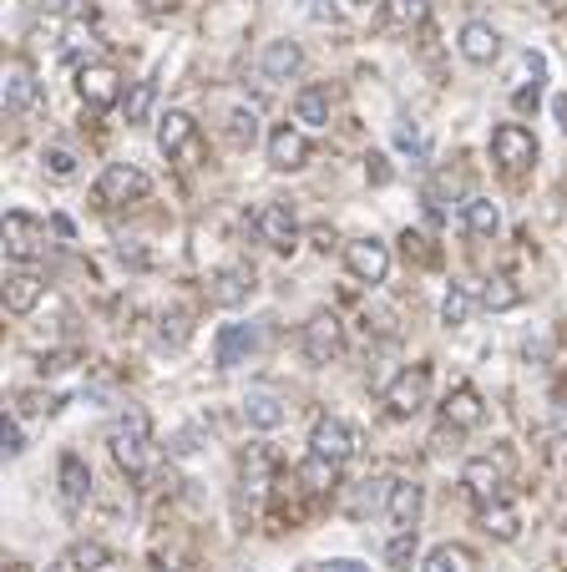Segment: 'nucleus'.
Masks as SVG:
<instances>
[{
	"label": "nucleus",
	"instance_id": "nucleus-33",
	"mask_svg": "<svg viewBox=\"0 0 567 572\" xmlns=\"http://www.w3.org/2000/svg\"><path fill=\"white\" fill-rule=\"evenodd\" d=\"M390 486H395V481H360V497L350 502V512H355V517L375 512L380 502H390Z\"/></svg>",
	"mask_w": 567,
	"mask_h": 572
},
{
	"label": "nucleus",
	"instance_id": "nucleus-25",
	"mask_svg": "<svg viewBox=\"0 0 567 572\" xmlns=\"http://www.w3.org/2000/svg\"><path fill=\"white\" fill-rule=\"evenodd\" d=\"M497 228H502V213H497L492 198H471V203H466V233H471V238H492Z\"/></svg>",
	"mask_w": 567,
	"mask_h": 572
},
{
	"label": "nucleus",
	"instance_id": "nucleus-6",
	"mask_svg": "<svg viewBox=\"0 0 567 572\" xmlns=\"http://www.w3.org/2000/svg\"><path fill=\"white\" fill-rule=\"evenodd\" d=\"M0 238H6V259H16V264H31L46 254V228L31 213H6V233Z\"/></svg>",
	"mask_w": 567,
	"mask_h": 572
},
{
	"label": "nucleus",
	"instance_id": "nucleus-14",
	"mask_svg": "<svg viewBox=\"0 0 567 572\" xmlns=\"http://www.w3.org/2000/svg\"><path fill=\"white\" fill-rule=\"evenodd\" d=\"M46 294V279L36 269H11L6 274V314H31Z\"/></svg>",
	"mask_w": 567,
	"mask_h": 572
},
{
	"label": "nucleus",
	"instance_id": "nucleus-18",
	"mask_svg": "<svg viewBox=\"0 0 567 572\" xmlns=\"http://www.w3.org/2000/svg\"><path fill=\"white\" fill-rule=\"evenodd\" d=\"M254 294V269H218L213 279H208V299L213 304H223V309H233V304H243Z\"/></svg>",
	"mask_w": 567,
	"mask_h": 572
},
{
	"label": "nucleus",
	"instance_id": "nucleus-23",
	"mask_svg": "<svg viewBox=\"0 0 567 572\" xmlns=\"http://www.w3.org/2000/svg\"><path fill=\"white\" fill-rule=\"evenodd\" d=\"M330 112H335V102H330V92H324V87H304L294 97V117L304 127H330Z\"/></svg>",
	"mask_w": 567,
	"mask_h": 572
},
{
	"label": "nucleus",
	"instance_id": "nucleus-5",
	"mask_svg": "<svg viewBox=\"0 0 567 572\" xmlns=\"http://www.w3.org/2000/svg\"><path fill=\"white\" fill-rule=\"evenodd\" d=\"M426 395H431V365H411V370H400L390 380L385 405H390L395 416H416L421 405H426Z\"/></svg>",
	"mask_w": 567,
	"mask_h": 572
},
{
	"label": "nucleus",
	"instance_id": "nucleus-45",
	"mask_svg": "<svg viewBox=\"0 0 567 572\" xmlns=\"http://www.w3.org/2000/svg\"><path fill=\"white\" fill-rule=\"evenodd\" d=\"M51 572H61V567H51Z\"/></svg>",
	"mask_w": 567,
	"mask_h": 572
},
{
	"label": "nucleus",
	"instance_id": "nucleus-16",
	"mask_svg": "<svg viewBox=\"0 0 567 572\" xmlns=\"http://www.w3.org/2000/svg\"><path fill=\"white\" fill-rule=\"evenodd\" d=\"M421 507H426V486H421V481H395V486H390L385 512H390L395 527H416V522H421Z\"/></svg>",
	"mask_w": 567,
	"mask_h": 572
},
{
	"label": "nucleus",
	"instance_id": "nucleus-35",
	"mask_svg": "<svg viewBox=\"0 0 567 572\" xmlns=\"http://www.w3.org/2000/svg\"><path fill=\"white\" fill-rule=\"evenodd\" d=\"M41 162H46V173H51V178H61V183H66V178H76V152H66V147H46V152H41Z\"/></svg>",
	"mask_w": 567,
	"mask_h": 572
},
{
	"label": "nucleus",
	"instance_id": "nucleus-24",
	"mask_svg": "<svg viewBox=\"0 0 567 572\" xmlns=\"http://www.w3.org/2000/svg\"><path fill=\"white\" fill-rule=\"evenodd\" d=\"M299 66H304V51L294 41H269V51H264V76L269 81H289Z\"/></svg>",
	"mask_w": 567,
	"mask_h": 572
},
{
	"label": "nucleus",
	"instance_id": "nucleus-8",
	"mask_svg": "<svg viewBox=\"0 0 567 572\" xmlns=\"http://www.w3.org/2000/svg\"><path fill=\"white\" fill-rule=\"evenodd\" d=\"M254 233L269 243V249H294L299 243V218H294V208L289 203H264L259 213H254Z\"/></svg>",
	"mask_w": 567,
	"mask_h": 572
},
{
	"label": "nucleus",
	"instance_id": "nucleus-36",
	"mask_svg": "<svg viewBox=\"0 0 567 572\" xmlns=\"http://www.w3.org/2000/svg\"><path fill=\"white\" fill-rule=\"evenodd\" d=\"M71 567H81V572L107 567V547H102V542H76V547H71Z\"/></svg>",
	"mask_w": 567,
	"mask_h": 572
},
{
	"label": "nucleus",
	"instance_id": "nucleus-12",
	"mask_svg": "<svg viewBox=\"0 0 567 572\" xmlns=\"http://www.w3.org/2000/svg\"><path fill=\"white\" fill-rule=\"evenodd\" d=\"M456 46H461V56H466L471 66H492V61L502 56V36H497V26H486V21H466Z\"/></svg>",
	"mask_w": 567,
	"mask_h": 572
},
{
	"label": "nucleus",
	"instance_id": "nucleus-29",
	"mask_svg": "<svg viewBox=\"0 0 567 572\" xmlns=\"http://www.w3.org/2000/svg\"><path fill=\"white\" fill-rule=\"evenodd\" d=\"M481 522H486V532H492L497 542H512V537L522 532V522H517V512H512L507 502H486V517H481Z\"/></svg>",
	"mask_w": 567,
	"mask_h": 572
},
{
	"label": "nucleus",
	"instance_id": "nucleus-42",
	"mask_svg": "<svg viewBox=\"0 0 567 572\" xmlns=\"http://www.w3.org/2000/svg\"><path fill=\"white\" fill-rule=\"evenodd\" d=\"M314 21H335V6H324V0H319V6H314Z\"/></svg>",
	"mask_w": 567,
	"mask_h": 572
},
{
	"label": "nucleus",
	"instance_id": "nucleus-40",
	"mask_svg": "<svg viewBox=\"0 0 567 572\" xmlns=\"http://www.w3.org/2000/svg\"><path fill=\"white\" fill-rule=\"evenodd\" d=\"M259 137V117L254 112H233V142H254Z\"/></svg>",
	"mask_w": 567,
	"mask_h": 572
},
{
	"label": "nucleus",
	"instance_id": "nucleus-3",
	"mask_svg": "<svg viewBox=\"0 0 567 572\" xmlns=\"http://www.w3.org/2000/svg\"><path fill=\"white\" fill-rule=\"evenodd\" d=\"M147 173L142 168H132V162H112V168L97 178V203L102 208H122V203H137V198H147Z\"/></svg>",
	"mask_w": 567,
	"mask_h": 572
},
{
	"label": "nucleus",
	"instance_id": "nucleus-13",
	"mask_svg": "<svg viewBox=\"0 0 567 572\" xmlns=\"http://www.w3.org/2000/svg\"><path fill=\"white\" fill-rule=\"evenodd\" d=\"M56 481H61V507H66V512H76L81 502H87V492H92V471H87V461H81L76 451L61 456Z\"/></svg>",
	"mask_w": 567,
	"mask_h": 572
},
{
	"label": "nucleus",
	"instance_id": "nucleus-43",
	"mask_svg": "<svg viewBox=\"0 0 567 572\" xmlns=\"http://www.w3.org/2000/svg\"><path fill=\"white\" fill-rule=\"evenodd\" d=\"M542 6H547V11H567V0H542Z\"/></svg>",
	"mask_w": 567,
	"mask_h": 572
},
{
	"label": "nucleus",
	"instance_id": "nucleus-2",
	"mask_svg": "<svg viewBox=\"0 0 567 572\" xmlns=\"http://www.w3.org/2000/svg\"><path fill=\"white\" fill-rule=\"evenodd\" d=\"M76 92H81V102H87L92 112H107V107L122 102V71L112 61H87L76 71Z\"/></svg>",
	"mask_w": 567,
	"mask_h": 572
},
{
	"label": "nucleus",
	"instance_id": "nucleus-41",
	"mask_svg": "<svg viewBox=\"0 0 567 572\" xmlns=\"http://www.w3.org/2000/svg\"><path fill=\"white\" fill-rule=\"evenodd\" d=\"M314 572H370L365 562H355V557H335V562H319Z\"/></svg>",
	"mask_w": 567,
	"mask_h": 572
},
{
	"label": "nucleus",
	"instance_id": "nucleus-34",
	"mask_svg": "<svg viewBox=\"0 0 567 572\" xmlns=\"http://www.w3.org/2000/svg\"><path fill=\"white\" fill-rule=\"evenodd\" d=\"M385 557H390V567H411V557H416V527H400L395 542L385 547Z\"/></svg>",
	"mask_w": 567,
	"mask_h": 572
},
{
	"label": "nucleus",
	"instance_id": "nucleus-44",
	"mask_svg": "<svg viewBox=\"0 0 567 572\" xmlns=\"http://www.w3.org/2000/svg\"><path fill=\"white\" fill-rule=\"evenodd\" d=\"M355 6H385V0H355Z\"/></svg>",
	"mask_w": 567,
	"mask_h": 572
},
{
	"label": "nucleus",
	"instance_id": "nucleus-19",
	"mask_svg": "<svg viewBox=\"0 0 567 572\" xmlns=\"http://www.w3.org/2000/svg\"><path fill=\"white\" fill-rule=\"evenodd\" d=\"M461 486H466L476 502H497V492H502V466L486 461V456H476V461L461 466Z\"/></svg>",
	"mask_w": 567,
	"mask_h": 572
},
{
	"label": "nucleus",
	"instance_id": "nucleus-20",
	"mask_svg": "<svg viewBox=\"0 0 567 572\" xmlns=\"http://www.w3.org/2000/svg\"><path fill=\"white\" fill-rule=\"evenodd\" d=\"M446 426L451 431H471V426H481V416H486V405H481V395L471 390V385H456L451 395H446Z\"/></svg>",
	"mask_w": 567,
	"mask_h": 572
},
{
	"label": "nucleus",
	"instance_id": "nucleus-30",
	"mask_svg": "<svg viewBox=\"0 0 567 572\" xmlns=\"http://www.w3.org/2000/svg\"><path fill=\"white\" fill-rule=\"evenodd\" d=\"M426 21V0H385V26L395 31H411Z\"/></svg>",
	"mask_w": 567,
	"mask_h": 572
},
{
	"label": "nucleus",
	"instance_id": "nucleus-10",
	"mask_svg": "<svg viewBox=\"0 0 567 572\" xmlns=\"http://www.w3.org/2000/svg\"><path fill=\"white\" fill-rule=\"evenodd\" d=\"M345 264H350V274L360 279V284H385V274H390V249L380 238H355V243H345Z\"/></svg>",
	"mask_w": 567,
	"mask_h": 572
},
{
	"label": "nucleus",
	"instance_id": "nucleus-21",
	"mask_svg": "<svg viewBox=\"0 0 567 572\" xmlns=\"http://www.w3.org/2000/svg\"><path fill=\"white\" fill-rule=\"evenodd\" d=\"M193 137H198V122L188 117V112H168V117H157V147L162 152H188L193 147Z\"/></svg>",
	"mask_w": 567,
	"mask_h": 572
},
{
	"label": "nucleus",
	"instance_id": "nucleus-37",
	"mask_svg": "<svg viewBox=\"0 0 567 572\" xmlns=\"http://www.w3.org/2000/svg\"><path fill=\"white\" fill-rule=\"evenodd\" d=\"M0 451H6V456H21L26 451V436H21L16 416H0Z\"/></svg>",
	"mask_w": 567,
	"mask_h": 572
},
{
	"label": "nucleus",
	"instance_id": "nucleus-28",
	"mask_svg": "<svg viewBox=\"0 0 567 572\" xmlns=\"http://www.w3.org/2000/svg\"><path fill=\"white\" fill-rule=\"evenodd\" d=\"M471 304H476V294H471V284H451L446 289V299H441V324H466L471 319Z\"/></svg>",
	"mask_w": 567,
	"mask_h": 572
},
{
	"label": "nucleus",
	"instance_id": "nucleus-1",
	"mask_svg": "<svg viewBox=\"0 0 567 572\" xmlns=\"http://www.w3.org/2000/svg\"><path fill=\"white\" fill-rule=\"evenodd\" d=\"M147 446H152V421H147V411H137V405H132V411L112 426V456H117L122 471L137 476L147 466V456H152Z\"/></svg>",
	"mask_w": 567,
	"mask_h": 572
},
{
	"label": "nucleus",
	"instance_id": "nucleus-32",
	"mask_svg": "<svg viewBox=\"0 0 567 572\" xmlns=\"http://www.w3.org/2000/svg\"><path fill=\"white\" fill-rule=\"evenodd\" d=\"M335 471H340L335 461H324V456H314V451H309V461L299 466V481L309 486V492H324V486H335Z\"/></svg>",
	"mask_w": 567,
	"mask_h": 572
},
{
	"label": "nucleus",
	"instance_id": "nucleus-22",
	"mask_svg": "<svg viewBox=\"0 0 567 572\" xmlns=\"http://www.w3.org/2000/svg\"><path fill=\"white\" fill-rule=\"evenodd\" d=\"M284 416H289V411H284V400H279V395H264V390H259V395L243 400V421H249L254 431H279Z\"/></svg>",
	"mask_w": 567,
	"mask_h": 572
},
{
	"label": "nucleus",
	"instance_id": "nucleus-31",
	"mask_svg": "<svg viewBox=\"0 0 567 572\" xmlns=\"http://www.w3.org/2000/svg\"><path fill=\"white\" fill-rule=\"evenodd\" d=\"M481 304L492 309V314H502V309H517L522 304V284H512V279H492L481 289Z\"/></svg>",
	"mask_w": 567,
	"mask_h": 572
},
{
	"label": "nucleus",
	"instance_id": "nucleus-7",
	"mask_svg": "<svg viewBox=\"0 0 567 572\" xmlns=\"http://www.w3.org/2000/svg\"><path fill=\"white\" fill-rule=\"evenodd\" d=\"M340 350H345V324L335 314H314L304 324V355L314 365H330V360H340Z\"/></svg>",
	"mask_w": 567,
	"mask_h": 572
},
{
	"label": "nucleus",
	"instance_id": "nucleus-15",
	"mask_svg": "<svg viewBox=\"0 0 567 572\" xmlns=\"http://www.w3.org/2000/svg\"><path fill=\"white\" fill-rule=\"evenodd\" d=\"M254 345H259L254 324H223L218 340H213V360H218L223 370H233V365H243V355H249Z\"/></svg>",
	"mask_w": 567,
	"mask_h": 572
},
{
	"label": "nucleus",
	"instance_id": "nucleus-11",
	"mask_svg": "<svg viewBox=\"0 0 567 572\" xmlns=\"http://www.w3.org/2000/svg\"><path fill=\"white\" fill-rule=\"evenodd\" d=\"M36 71L26 61H6V81H0V102H6V112H31L36 107Z\"/></svg>",
	"mask_w": 567,
	"mask_h": 572
},
{
	"label": "nucleus",
	"instance_id": "nucleus-27",
	"mask_svg": "<svg viewBox=\"0 0 567 572\" xmlns=\"http://www.w3.org/2000/svg\"><path fill=\"white\" fill-rule=\"evenodd\" d=\"M152 102H157V81H137V87L122 97V112H127V127H142L152 117Z\"/></svg>",
	"mask_w": 567,
	"mask_h": 572
},
{
	"label": "nucleus",
	"instance_id": "nucleus-4",
	"mask_svg": "<svg viewBox=\"0 0 567 572\" xmlns=\"http://www.w3.org/2000/svg\"><path fill=\"white\" fill-rule=\"evenodd\" d=\"M492 157L502 162L507 173H522V168H532V162H537V137L527 127H517V122H502L492 132Z\"/></svg>",
	"mask_w": 567,
	"mask_h": 572
},
{
	"label": "nucleus",
	"instance_id": "nucleus-39",
	"mask_svg": "<svg viewBox=\"0 0 567 572\" xmlns=\"http://www.w3.org/2000/svg\"><path fill=\"white\" fill-rule=\"evenodd\" d=\"M395 142H400L405 152H416V157H426V152H431V142H426V132H421V127H400V132H395Z\"/></svg>",
	"mask_w": 567,
	"mask_h": 572
},
{
	"label": "nucleus",
	"instance_id": "nucleus-26",
	"mask_svg": "<svg viewBox=\"0 0 567 572\" xmlns=\"http://www.w3.org/2000/svg\"><path fill=\"white\" fill-rule=\"evenodd\" d=\"M421 572H481V567H476V557H471L466 547L446 542V547H436V552L426 557V567H421Z\"/></svg>",
	"mask_w": 567,
	"mask_h": 572
},
{
	"label": "nucleus",
	"instance_id": "nucleus-9",
	"mask_svg": "<svg viewBox=\"0 0 567 572\" xmlns=\"http://www.w3.org/2000/svg\"><path fill=\"white\" fill-rule=\"evenodd\" d=\"M355 446H360V436L345 426V421H335V416H324V421H314V431H309V451L314 456H324V461H350L355 456Z\"/></svg>",
	"mask_w": 567,
	"mask_h": 572
},
{
	"label": "nucleus",
	"instance_id": "nucleus-17",
	"mask_svg": "<svg viewBox=\"0 0 567 572\" xmlns=\"http://www.w3.org/2000/svg\"><path fill=\"white\" fill-rule=\"evenodd\" d=\"M269 162H274L279 173L304 168V162H309V142H304V132H294V127H274V132H269Z\"/></svg>",
	"mask_w": 567,
	"mask_h": 572
},
{
	"label": "nucleus",
	"instance_id": "nucleus-38",
	"mask_svg": "<svg viewBox=\"0 0 567 572\" xmlns=\"http://www.w3.org/2000/svg\"><path fill=\"white\" fill-rule=\"evenodd\" d=\"M157 340H162V345H183V340H188V319H183V314H173V319H162V330H157Z\"/></svg>",
	"mask_w": 567,
	"mask_h": 572
}]
</instances>
